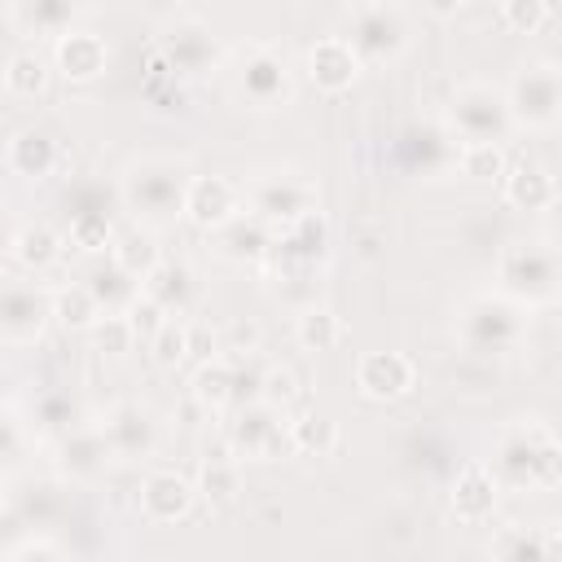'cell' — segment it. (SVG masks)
Masks as SVG:
<instances>
[{
    "label": "cell",
    "mask_w": 562,
    "mask_h": 562,
    "mask_svg": "<svg viewBox=\"0 0 562 562\" xmlns=\"http://www.w3.org/2000/svg\"><path fill=\"white\" fill-rule=\"evenodd\" d=\"M492 479L514 492H553L562 483V443L544 422H509L492 452Z\"/></svg>",
    "instance_id": "obj_1"
},
{
    "label": "cell",
    "mask_w": 562,
    "mask_h": 562,
    "mask_svg": "<svg viewBox=\"0 0 562 562\" xmlns=\"http://www.w3.org/2000/svg\"><path fill=\"white\" fill-rule=\"evenodd\" d=\"M184 184H189V167L162 154H145L132 158L119 171V202L123 211L136 215V224L145 228H167L184 215Z\"/></svg>",
    "instance_id": "obj_2"
},
{
    "label": "cell",
    "mask_w": 562,
    "mask_h": 562,
    "mask_svg": "<svg viewBox=\"0 0 562 562\" xmlns=\"http://www.w3.org/2000/svg\"><path fill=\"white\" fill-rule=\"evenodd\" d=\"M496 290L518 307H553L562 290L558 250L544 237H514L496 255Z\"/></svg>",
    "instance_id": "obj_3"
},
{
    "label": "cell",
    "mask_w": 562,
    "mask_h": 562,
    "mask_svg": "<svg viewBox=\"0 0 562 562\" xmlns=\"http://www.w3.org/2000/svg\"><path fill=\"white\" fill-rule=\"evenodd\" d=\"M527 334V307L505 299L501 290L470 294L457 312V342L470 356H509Z\"/></svg>",
    "instance_id": "obj_4"
},
{
    "label": "cell",
    "mask_w": 562,
    "mask_h": 562,
    "mask_svg": "<svg viewBox=\"0 0 562 562\" xmlns=\"http://www.w3.org/2000/svg\"><path fill=\"white\" fill-rule=\"evenodd\" d=\"M360 66H395L408 53L413 26L395 0H356L347 9V35Z\"/></svg>",
    "instance_id": "obj_5"
},
{
    "label": "cell",
    "mask_w": 562,
    "mask_h": 562,
    "mask_svg": "<svg viewBox=\"0 0 562 562\" xmlns=\"http://www.w3.org/2000/svg\"><path fill=\"white\" fill-rule=\"evenodd\" d=\"M329 250H334L329 220H325L321 206H312V211H303L299 220L272 228V241H268L263 263H268L277 277H285V281H303L307 272H316V268L329 259Z\"/></svg>",
    "instance_id": "obj_6"
},
{
    "label": "cell",
    "mask_w": 562,
    "mask_h": 562,
    "mask_svg": "<svg viewBox=\"0 0 562 562\" xmlns=\"http://www.w3.org/2000/svg\"><path fill=\"white\" fill-rule=\"evenodd\" d=\"M505 105H509V123L522 127V132L558 127V114H562V70L553 61L522 66L509 79V88H505Z\"/></svg>",
    "instance_id": "obj_7"
},
{
    "label": "cell",
    "mask_w": 562,
    "mask_h": 562,
    "mask_svg": "<svg viewBox=\"0 0 562 562\" xmlns=\"http://www.w3.org/2000/svg\"><path fill=\"white\" fill-rule=\"evenodd\" d=\"M241 202L263 224L281 228V224H290V220H299L303 211L316 206V180L303 176V171H259V176L246 180Z\"/></svg>",
    "instance_id": "obj_8"
},
{
    "label": "cell",
    "mask_w": 562,
    "mask_h": 562,
    "mask_svg": "<svg viewBox=\"0 0 562 562\" xmlns=\"http://www.w3.org/2000/svg\"><path fill=\"white\" fill-rule=\"evenodd\" d=\"M61 202H66V237H70V246H79L83 255H97V250H105L114 241V206H123L119 189L83 180V184H70Z\"/></svg>",
    "instance_id": "obj_9"
},
{
    "label": "cell",
    "mask_w": 562,
    "mask_h": 562,
    "mask_svg": "<svg viewBox=\"0 0 562 562\" xmlns=\"http://www.w3.org/2000/svg\"><path fill=\"white\" fill-rule=\"evenodd\" d=\"M448 132L461 140H505L514 132L505 92L492 83H461L448 101Z\"/></svg>",
    "instance_id": "obj_10"
},
{
    "label": "cell",
    "mask_w": 562,
    "mask_h": 562,
    "mask_svg": "<svg viewBox=\"0 0 562 562\" xmlns=\"http://www.w3.org/2000/svg\"><path fill=\"white\" fill-rule=\"evenodd\" d=\"M154 53L171 66L176 79H206V75H215L220 61H224V48H220L215 31H211L206 22H193V18L171 22V26L158 35Z\"/></svg>",
    "instance_id": "obj_11"
},
{
    "label": "cell",
    "mask_w": 562,
    "mask_h": 562,
    "mask_svg": "<svg viewBox=\"0 0 562 562\" xmlns=\"http://www.w3.org/2000/svg\"><path fill=\"white\" fill-rule=\"evenodd\" d=\"M237 92L255 110H281V105H290L294 79H290L285 48H277V44H250L241 53V66H237Z\"/></svg>",
    "instance_id": "obj_12"
},
{
    "label": "cell",
    "mask_w": 562,
    "mask_h": 562,
    "mask_svg": "<svg viewBox=\"0 0 562 562\" xmlns=\"http://www.w3.org/2000/svg\"><path fill=\"white\" fill-rule=\"evenodd\" d=\"M53 321V294L31 281L0 285V342L4 347H31L44 338Z\"/></svg>",
    "instance_id": "obj_13"
},
{
    "label": "cell",
    "mask_w": 562,
    "mask_h": 562,
    "mask_svg": "<svg viewBox=\"0 0 562 562\" xmlns=\"http://www.w3.org/2000/svg\"><path fill=\"white\" fill-rule=\"evenodd\" d=\"M285 417L281 408L263 404V400H250V404H237L233 422H228V448L233 457H246V461H272L281 448H285Z\"/></svg>",
    "instance_id": "obj_14"
},
{
    "label": "cell",
    "mask_w": 562,
    "mask_h": 562,
    "mask_svg": "<svg viewBox=\"0 0 562 562\" xmlns=\"http://www.w3.org/2000/svg\"><path fill=\"white\" fill-rule=\"evenodd\" d=\"M101 435H105V448L110 457L119 461H149L158 452V422L145 404H114L101 422Z\"/></svg>",
    "instance_id": "obj_15"
},
{
    "label": "cell",
    "mask_w": 562,
    "mask_h": 562,
    "mask_svg": "<svg viewBox=\"0 0 562 562\" xmlns=\"http://www.w3.org/2000/svg\"><path fill=\"white\" fill-rule=\"evenodd\" d=\"M417 386V364L404 351H364L356 360V391L378 404H395Z\"/></svg>",
    "instance_id": "obj_16"
},
{
    "label": "cell",
    "mask_w": 562,
    "mask_h": 562,
    "mask_svg": "<svg viewBox=\"0 0 562 562\" xmlns=\"http://www.w3.org/2000/svg\"><path fill=\"white\" fill-rule=\"evenodd\" d=\"M237 211H241V189L233 180H224V176H189V184H184V215L180 220H189L193 228L211 233L224 220H233Z\"/></svg>",
    "instance_id": "obj_17"
},
{
    "label": "cell",
    "mask_w": 562,
    "mask_h": 562,
    "mask_svg": "<svg viewBox=\"0 0 562 562\" xmlns=\"http://www.w3.org/2000/svg\"><path fill=\"white\" fill-rule=\"evenodd\" d=\"M53 66H57L61 79H70V83H92V79H101L105 66H110V44H105L97 31H88V26H70V31H61L57 44H53Z\"/></svg>",
    "instance_id": "obj_18"
},
{
    "label": "cell",
    "mask_w": 562,
    "mask_h": 562,
    "mask_svg": "<svg viewBox=\"0 0 562 562\" xmlns=\"http://www.w3.org/2000/svg\"><path fill=\"white\" fill-rule=\"evenodd\" d=\"M193 501H198V487L184 474H176V470H149L140 479V514L149 522H158V527L189 518Z\"/></svg>",
    "instance_id": "obj_19"
},
{
    "label": "cell",
    "mask_w": 562,
    "mask_h": 562,
    "mask_svg": "<svg viewBox=\"0 0 562 562\" xmlns=\"http://www.w3.org/2000/svg\"><path fill=\"white\" fill-rule=\"evenodd\" d=\"M303 70H307V79H312L321 92L338 97V92H347V88L360 79V57L351 53V44H347L342 35H325V40H316V44L303 53Z\"/></svg>",
    "instance_id": "obj_20"
},
{
    "label": "cell",
    "mask_w": 562,
    "mask_h": 562,
    "mask_svg": "<svg viewBox=\"0 0 562 562\" xmlns=\"http://www.w3.org/2000/svg\"><path fill=\"white\" fill-rule=\"evenodd\" d=\"M496 501H501V483L492 479L487 465H465L457 479H452V492H448V509L457 522L465 527H479L496 514Z\"/></svg>",
    "instance_id": "obj_21"
},
{
    "label": "cell",
    "mask_w": 562,
    "mask_h": 562,
    "mask_svg": "<svg viewBox=\"0 0 562 562\" xmlns=\"http://www.w3.org/2000/svg\"><path fill=\"white\" fill-rule=\"evenodd\" d=\"M105 461H110V448H105L101 426L79 422V426H70L66 435H57V470H61L66 479L88 483V479H97V474L105 470Z\"/></svg>",
    "instance_id": "obj_22"
},
{
    "label": "cell",
    "mask_w": 562,
    "mask_h": 562,
    "mask_svg": "<svg viewBox=\"0 0 562 562\" xmlns=\"http://www.w3.org/2000/svg\"><path fill=\"white\" fill-rule=\"evenodd\" d=\"M211 237H215V255L220 259H228V263H263V255H268V241H272V224H263L259 215H233V220H224L220 228H211Z\"/></svg>",
    "instance_id": "obj_23"
},
{
    "label": "cell",
    "mask_w": 562,
    "mask_h": 562,
    "mask_svg": "<svg viewBox=\"0 0 562 562\" xmlns=\"http://www.w3.org/2000/svg\"><path fill=\"white\" fill-rule=\"evenodd\" d=\"M140 294L154 299L167 316H184L198 299V281H193V268L180 263V259H158L145 277H140Z\"/></svg>",
    "instance_id": "obj_24"
},
{
    "label": "cell",
    "mask_w": 562,
    "mask_h": 562,
    "mask_svg": "<svg viewBox=\"0 0 562 562\" xmlns=\"http://www.w3.org/2000/svg\"><path fill=\"white\" fill-rule=\"evenodd\" d=\"M61 487L53 479H40V474H22L13 487H9V509L22 518L26 531H48L57 518H61Z\"/></svg>",
    "instance_id": "obj_25"
},
{
    "label": "cell",
    "mask_w": 562,
    "mask_h": 562,
    "mask_svg": "<svg viewBox=\"0 0 562 562\" xmlns=\"http://www.w3.org/2000/svg\"><path fill=\"white\" fill-rule=\"evenodd\" d=\"M448 136H452V132H443V127H430V123H413L408 132H400V140H395V154H400V162H404L408 171L435 176V171L452 167V158H457V145H452Z\"/></svg>",
    "instance_id": "obj_26"
},
{
    "label": "cell",
    "mask_w": 562,
    "mask_h": 562,
    "mask_svg": "<svg viewBox=\"0 0 562 562\" xmlns=\"http://www.w3.org/2000/svg\"><path fill=\"white\" fill-rule=\"evenodd\" d=\"M4 167L22 180H44L57 171V140L44 127H18L4 145Z\"/></svg>",
    "instance_id": "obj_27"
},
{
    "label": "cell",
    "mask_w": 562,
    "mask_h": 562,
    "mask_svg": "<svg viewBox=\"0 0 562 562\" xmlns=\"http://www.w3.org/2000/svg\"><path fill=\"white\" fill-rule=\"evenodd\" d=\"M501 184H505V202L518 206V211H549V206L558 202V184H553L549 167H540V162H531V158L505 162Z\"/></svg>",
    "instance_id": "obj_28"
},
{
    "label": "cell",
    "mask_w": 562,
    "mask_h": 562,
    "mask_svg": "<svg viewBox=\"0 0 562 562\" xmlns=\"http://www.w3.org/2000/svg\"><path fill=\"white\" fill-rule=\"evenodd\" d=\"M83 13V0H13V31L26 40H57L75 26Z\"/></svg>",
    "instance_id": "obj_29"
},
{
    "label": "cell",
    "mask_w": 562,
    "mask_h": 562,
    "mask_svg": "<svg viewBox=\"0 0 562 562\" xmlns=\"http://www.w3.org/2000/svg\"><path fill=\"white\" fill-rule=\"evenodd\" d=\"M83 285L92 290V299L101 303V312H127V307L136 303V294H140V277H132V272H127L123 263H114V259L88 263Z\"/></svg>",
    "instance_id": "obj_30"
},
{
    "label": "cell",
    "mask_w": 562,
    "mask_h": 562,
    "mask_svg": "<svg viewBox=\"0 0 562 562\" xmlns=\"http://www.w3.org/2000/svg\"><path fill=\"white\" fill-rule=\"evenodd\" d=\"M9 255H13L26 272H48V268H57V259H61V237H57L48 224H22V228L13 233Z\"/></svg>",
    "instance_id": "obj_31"
},
{
    "label": "cell",
    "mask_w": 562,
    "mask_h": 562,
    "mask_svg": "<svg viewBox=\"0 0 562 562\" xmlns=\"http://www.w3.org/2000/svg\"><path fill=\"white\" fill-rule=\"evenodd\" d=\"M0 79H4V92H9V97L35 101V97H44V88H48V61H44L35 48H18V53H9Z\"/></svg>",
    "instance_id": "obj_32"
},
{
    "label": "cell",
    "mask_w": 562,
    "mask_h": 562,
    "mask_svg": "<svg viewBox=\"0 0 562 562\" xmlns=\"http://www.w3.org/2000/svg\"><path fill=\"white\" fill-rule=\"evenodd\" d=\"M110 259H114V263H123L132 277H145V272H149V268L162 259V246H158L154 228L132 224V228L114 233V241H110Z\"/></svg>",
    "instance_id": "obj_33"
},
{
    "label": "cell",
    "mask_w": 562,
    "mask_h": 562,
    "mask_svg": "<svg viewBox=\"0 0 562 562\" xmlns=\"http://www.w3.org/2000/svg\"><path fill=\"white\" fill-rule=\"evenodd\" d=\"M553 553V544L536 531V527H501L492 540H487V558H501V562H544Z\"/></svg>",
    "instance_id": "obj_34"
},
{
    "label": "cell",
    "mask_w": 562,
    "mask_h": 562,
    "mask_svg": "<svg viewBox=\"0 0 562 562\" xmlns=\"http://www.w3.org/2000/svg\"><path fill=\"white\" fill-rule=\"evenodd\" d=\"M285 439L303 457H329L338 448V422L325 417V413H303V417H294L285 426Z\"/></svg>",
    "instance_id": "obj_35"
},
{
    "label": "cell",
    "mask_w": 562,
    "mask_h": 562,
    "mask_svg": "<svg viewBox=\"0 0 562 562\" xmlns=\"http://www.w3.org/2000/svg\"><path fill=\"white\" fill-rule=\"evenodd\" d=\"M97 316H101V303L92 299V290H88L83 281L61 285V290L53 294V321H57L61 329H70V334H88Z\"/></svg>",
    "instance_id": "obj_36"
},
{
    "label": "cell",
    "mask_w": 562,
    "mask_h": 562,
    "mask_svg": "<svg viewBox=\"0 0 562 562\" xmlns=\"http://www.w3.org/2000/svg\"><path fill=\"white\" fill-rule=\"evenodd\" d=\"M452 167H457L465 180L487 184V180H501V171H505V149H501L496 140H461Z\"/></svg>",
    "instance_id": "obj_37"
},
{
    "label": "cell",
    "mask_w": 562,
    "mask_h": 562,
    "mask_svg": "<svg viewBox=\"0 0 562 562\" xmlns=\"http://www.w3.org/2000/svg\"><path fill=\"white\" fill-rule=\"evenodd\" d=\"M294 338H299L303 351H334L338 338H342V321H338L334 307H316V303H312V307L299 312V321H294Z\"/></svg>",
    "instance_id": "obj_38"
},
{
    "label": "cell",
    "mask_w": 562,
    "mask_h": 562,
    "mask_svg": "<svg viewBox=\"0 0 562 562\" xmlns=\"http://www.w3.org/2000/svg\"><path fill=\"white\" fill-rule=\"evenodd\" d=\"M31 422L40 430H48V435H66L70 426L83 422V408H79V400L70 391H40L31 400Z\"/></svg>",
    "instance_id": "obj_39"
},
{
    "label": "cell",
    "mask_w": 562,
    "mask_h": 562,
    "mask_svg": "<svg viewBox=\"0 0 562 562\" xmlns=\"http://www.w3.org/2000/svg\"><path fill=\"white\" fill-rule=\"evenodd\" d=\"M198 496H206L211 505H228L241 487V470H237V457H206L198 465Z\"/></svg>",
    "instance_id": "obj_40"
},
{
    "label": "cell",
    "mask_w": 562,
    "mask_h": 562,
    "mask_svg": "<svg viewBox=\"0 0 562 562\" xmlns=\"http://www.w3.org/2000/svg\"><path fill=\"white\" fill-rule=\"evenodd\" d=\"M193 395H198V404H206L211 413H215V408H228V404H233V364L220 360V356H206V360L198 364V373H193Z\"/></svg>",
    "instance_id": "obj_41"
},
{
    "label": "cell",
    "mask_w": 562,
    "mask_h": 562,
    "mask_svg": "<svg viewBox=\"0 0 562 562\" xmlns=\"http://www.w3.org/2000/svg\"><path fill=\"white\" fill-rule=\"evenodd\" d=\"M145 342H149V356H154L158 369H176V364H184V356H189V325H184L180 316H167Z\"/></svg>",
    "instance_id": "obj_42"
},
{
    "label": "cell",
    "mask_w": 562,
    "mask_h": 562,
    "mask_svg": "<svg viewBox=\"0 0 562 562\" xmlns=\"http://www.w3.org/2000/svg\"><path fill=\"white\" fill-rule=\"evenodd\" d=\"M88 338H92V347H97L101 356H123V351H132L136 329H132L127 312H101V316L92 321Z\"/></svg>",
    "instance_id": "obj_43"
},
{
    "label": "cell",
    "mask_w": 562,
    "mask_h": 562,
    "mask_svg": "<svg viewBox=\"0 0 562 562\" xmlns=\"http://www.w3.org/2000/svg\"><path fill=\"white\" fill-rule=\"evenodd\" d=\"M501 22L518 35H536L549 22V0H501Z\"/></svg>",
    "instance_id": "obj_44"
},
{
    "label": "cell",
    "mask_w": 562,
    "mask_h": 562,
    "mask_svg": "<svg viewBox=\"0 0 562 562\" xmlns=\"http://www.w3.org/2000/svg\"><path fill=\"white\" fill-rule=\"evenodd\" d=\"M4 558H13V562H26V558H61V544L48 540L44 531H26V536H18V540L4 549Z\"/></svg>",
    "instance_id": "obj_45"
},
{
    "label": "cell",
    "mask_w": 562,
    "mask_h": 562,
    "mask_svg": "<svg viewBox=\"0 0 562 562\" xmlns=\"http://www.w3.org/2000/svg\"><path fill=\"white\" fill-rule=\"evenodd\" d=\"M127 321H132V329H136V338H149L162 321H167V312L154 303V299H145V294H136V303L127 307Z\"/></svg>",
    "instance_id": "obj_46"
},
{
    "label": "cell",
    "mask_w": 562,
    "mask_h": 562,
    "mask_svg": "<svg viewBox=\"0 0 562 562\" xmlns=\"http://www.w3.org/2000/svg\"><path fill=\"white\" fill-rule=\"evenodd\" d=\"M263 395V369L259 364H233V404H250Z\"/></svg>",
    "instance_id": "obj_47"
},
{
    "label": "cell",
    "mask_w": 562,
    "mask_h": 562,
    "mask_svg": "<svg viewBox=\"0 0 562 562\" xmlns=\"http://www.w3.org/2000/svg\"><path fill=\"white\" fill-rule=\"evenodd\" d=\"M294 391H299V386H294V378H290L285 369H263V395H259L263 404L285 408V404L294 400Z\"/></svg>",
    "instance_id": "obj_48"
},
{
    "label": "cell",
    "mask_w": 562,
    "mask_h": 562,
    "mask_svg": "<svg viewBox=\"0 0 562 562\" xmlns=\"http://www.w3.org/2000/svg\"><path fill=\"white\" fill-rule=\"evenodd\" d=\"M18 443H22V435H18V422L0 413V457H13V452H18Z\"/></svg>",
    "instance_id": "obj_49"
},
{
    "label": "cell",
    "mask_w": 562,
    "mask_h": 562,
    "mask_svg": "<svg viewBox=\"0 0 562 562\" xmlns=\"http://www.w3.org/2000/svg\"><path fill=\"white\" fill-rule=\"evenodd\" d=\"M422 4H426V13H430V18H457L465 0H422Z\"/></svg>",
    "instance_id": "obj_50"
},
{
    "label": "cell",
    "mask_w": 562,
    "mask_h": 562,
    "mask_svg": "<svg viewBox=\"0 0 562 562\" xmlns=\"http://www.w3.org/2000/svg\"><path fill=\"white\" fill-rule=\"evenodd\" d=\"M13 233H18V224H13L9 206L0 202V255H9V246H13Z\"/></svg>",
    "instance_id": "obj_51"
},
{
    "label": "cell",
    "mask_w": 562,
    "mask_h": 562,
    "mask_svg": "<svg viewBox=\"0 0 562 562\" xmlns=\"http://www.w3.org/2000/svg\"><path fill=\"white\" fill-rule=\"evenodd\" d=\"M378 241H382V237H373V233H360V255H364V259H378Z\"/></svg>",
    "instance_id": "obj_52"
}]
</instances>
